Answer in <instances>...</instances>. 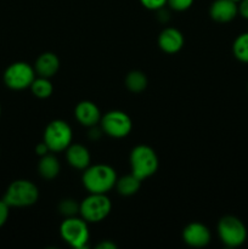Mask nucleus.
Segmentation results:
<instances>
[{"label": "nucleus", "instance_id": "obj_1", "mask_svg": "<svg viewBox=\"0 0 248 249\" xmlns=\"http://www.w3.org/2000/svg\"><path fill=\"white\" fill-rule=\"evenodd\" d=\"M116 170L107 164L88 167L83 174V185L90 194H107L116 186Z\"/></svg>", "mask_w": 248, "mask_h": 249}, {"label": "nucleus", "instance_id": "obj_2", "mask_svg": "<svg viewBox=\"0 0 248 249\" xmlns=\"http://www.w3.org/2000/svg\"><path fill=\"white\" fill-rule=\"evenodd\" d=\"M39 198V190L35 184L29 180H15L7 187L4 195V201L10 207L23 208L33 206Z\"/></svg>", "mask_w": 248, "mask_h": 249}, {"label": "nucleus", "instance_id": "obj_3", "mask_svg": "<svg viewBox=\"0 0 248 249\" xmlns=\"http://www.w3.org/2000/svg\"><path fill=\"white\" fill-rule=\"evenodd\" d=\"M131 174L140 180H145L155 174L158 169V157L150 146L139 145L130 152Z\"/></svg>", "mask_w": 248, "mask_h": 249}, {"label": "nucleus", "instance_id": "obj_4", "mask_svg": "<svg viewBox=\"0 0 248 249\" xmlns=\"http://www.w3.org/2000/svg\"><path fill=\"white\" fill-rule=\"evenodd\" d=\"M218 235L221 242L229 248L241 247L247 240V228L242 220L233 215H225L218 223Z\"/></svg>", "mask_w": 248, "mask_h": 249}, {"label": "nucleus", "instance_id": "obj_5", "mask_svg": "<svg viewBox=\"0 0 248 249\" xmlns=\"http://www.w3.org/2000/svg\"><path fill=\"white\" fill-rule=\"evenodd\" d=\"M112 203L106 194H90L80 202L79 213L87 223H100L107 218Z\"/></svg>", "mask_w": 248, "mask_h": 249}, {"label": "nucleus", "instance_id": "obj_6", "mask_svg": "<svg viewBox=\"0 0 248 249\" xmlns=\"http://www.w3.org/2000/svg\"><path fill=\"white\" fill-rule=\"evenodd\" d=\"M61 237L65 242H67L71 247L83 249L88 247L89 242V229L88 224L84 219L77 218V216H71L66 218L60 228Z\"/></svg>", "mask_w": 248, "mask_h": 249}, {"label": "nucleus", "instance_id": "obj_7", "mask_svg": "<svg viewBox=\"0 0 248 249\" xmlns=\"http://www.w3.org/2000/svg\"><path fill=\"white\" fill-rule=\"evenodd\" d=\"M72 129L65 121L56 119L46 125L43 141L51 152L65 151L72 143Z\"/></svg>", "mask_w": 248, "mask_h": 249}, {"label": "nucleus", "instance_id": "obj_8", "mask_svg": "<svg viewBox=\"0 0 248 249\" xmlns=\"http://www.w3.org/2000/svg\"><path fill=\"white\" fill-rule=\"evenodd\" d=\"M4 83L7 88L12 90H23L31 88V84L35 79L34 67L27 62H14L5 70Z\"/></svg>", "mask_w": 248, "mask_h": 249}, {"label": "nucleus", "instance_id": "obj_9", "mask_svg": "<svg viewBox=\"0 0 248 249\" xmlns=\"http://www.w3.org/2000/svg\"><path fill=\"white\" fill-rule=\"evenodd\" d=\"M100 122H101L102 131L116 139L125 138L133 128L130 117L123 111L107 112Z\"/></svg>", "mask_w": 248, "mask_h": 249}, {"label": "nucleus", "instance_id": "obj_10", "mask_svg": "<svg viewBox=\"0 0 248 249\" xmlns=\"http://www.w3.org/2000/svg\"><path fill=\"white\" fill-rule=\"evenodd\" d=\"M182 238L190 247L203 248L211 242V232L203 224L191 223L182 231Z\"/></svg>", "mask_w": 248, "mask_h": 249}, {"label": "nucleus", "instance_id": "obj_11", "mask_svg": "<svg viewBox=\"0 0 248 249\" xmlns=\"http://www.w3.org/2000/svg\"><path fill=\"white\" fill-rule=\"evenodd\" d=\"M212 18L219 23H228L238 15L237 1L233 0H214L209 9Z\"/></svg>", "mask_w": 248, "mask_h": 249}, {"label": "nucleus", "instance_id": "obj_12", "mask_svg": "<svg viewBox=\"0 0 248 249\" xmlns=\"http://www.w3.org/2000/svg\"><path fill=\"white\" fill-rule=\"evenodd\" d=\"M158 45L164 53H177L184 46V36L177 28H165L158 36Z\"/></svg>", "mask_w": 248, "mask_h": 249}, {"label": "nucleus", "instance_id": "obj_13", "mask_svg": "<svg viewBox=\"0 0 248 249\" xmlns=\"http://www.w3.org/2000/svg\"><path fill=\"white\" fill-rule=\"evenodd\" d=\"M74 116L82 125L88 126V128L96 125L101 121V113H100L99 107L91 101L79 102L75 106Z\"/></svg>", "mask_w": 248, "mask_h": 249}, {"label": "nucleus", "instance_id": "obj_14", "mask_svg": "<svg viewBox=\"0 0 248 249\" xmlns=\"http://www.w3.org/2000/svg\"><path fill=\"white\" fill-rule=\"evenodd\" d=\"M66 158L70 165L75 169H87L91 160L89 150L80 143H71L66 148Z\"/></svg>", "mask_w": 248, "mask_h": 249}, {"label": "nucleus", "instance_id": "obj_15", "mask_svg": "<svg viewBox=\"0 0 248 249\" xmlns=\"http://www.w3.org/2000/svg\"><path fill=\"white\" fill-rule=\"evenodd\" d=\"M60 68V60L53 53H44L36 58L34 71L39 77L51 78L57 73Z\"/></svg>", "mask_w": 248, "mask_h": 249}, {"label": "nucleus", "instance_id": "obj_16", "mask_svg": "<svg viewBox=\"0 0 248 249\" xmlns=\"http://www.w3.org/2000/svg\"><path fill=\"white\" fill-rule=\"evenodd\" d=\"M60 162H58L55 156L51 155V153H46V155L41 156L38 164L39 174H40L41 178L46 180L55 179L58 173H60Z\"/></svg>", "mask_w": 248, "mask_h": 249}, {"label": "nucleus", "instance_id": "obj_17", "mask_svg": "<svg viewBox=\"0 0 248 249\" xmlns=\"http://www.w3.org/2000/svg\"><path fill=\"white\" fill-rule=\"evenodd\" d=\"M141 181H142V180H140L134 174L125 175V177L121 178V179H117V191H118V194L122 195V196H133V195H135L136 192L139 191V189H140Z\"/></svg>", "mask_w": 248, "mask_h": 249}, {"label": "nucleus", "instance_id": "obj_18", "mask_svg": "<svg viewBox=\"0 0 248 249\" xmlns=\"http://www.w3.org/2000/svg\"><path fill=\"white\" fill-rule=\"evenodd\" d=\"M147 77L141 71H131L125 77V87L131 92H141L147 87Z\"/></svg>", "mask_w": 248, "mask_h": 249}, {"label": "nucleus", "instance_id": "obj_19", "mask_svg": "<svg viewBox=\"0 0 248 249\" xmlns=\"http://www.w3.org/2000/svg\"><path fill=\"white\" fill-rule=\"evenodd\" d=\"M31 90L34 96H36L38 99H46V97L51 96L53 87L50 82V78L38 77L31 84Z\"/></svg>", "mask_w": 248, "mask_h": 249}, {"label": "nucleus", "instance_id": "obj_20", "mask_svg": "<svg viewBox=\"0 0 248 249\" xmlns=\"http://www.w3.org/2000/svg\"><path fill=\"white\" fill-rule=\"evenodd\" d=\"M233 56L243 63H248V32L240 34L232 44Z\"/></svg>", "mask_w": 248, "mask_h": 249}, {"label": "nucleus", "instance_id": "obj_21", "mask_svg": "<svg viewBox=\"0 0 248 249\" xmlns=\"http://www.w3.org/2000/svg\"><path fill=\"white\" fill-rule=\"evenodd\" d=\"M80 203H77L74 199L66 198L62 199L58 204V211L66 218H71V216H75L77 213H79Z\"/></svg>", "mask_w": 248, "mask_h": 249}, {"label": "nucleus", "instance_id": "obj_22", "mask_svg": "<svg viewBox=\"0 0 248 249\" xmlns=\"http://www.w3.org/2000/svg\"><path fill=\"white\" fill-rule=\"evenodd\" d=\"M175 11H185L194 4V0H168L167 2Z\"/></svg>", "mask_w": 248, "mask_h": 249}, {"label": "nucleus", "instance_id": "obj_23", "mask_svg": "<svg viewBox=\"0 0 248 249\" xmlns=\"http://www.w3.org/2000/svg\"><path fill=\"white\" fill-rule=\"evenodd\" d=\"M140 2L142 4V6L146 7V9L157 11V10L163 9V6L167 4L168 0H140Z\"/></svg>", "mask_w": 248, "mask_h": 249}, {"label": "nucleus", "instance_id": "obj_24", "mask_svg": "<svg viewBox=\"0 0 248 249\" xmlns=\"http://www.w3.org/2000/svg\"><path fill=\"white\" fill-rule=\"evenodd\" d=\"M9 213L10 206L4 201V199H1V201H0V228H2V226L5 225V223L7 221V219H9Z\"/></svg>", "mask_w": 248, "mask_h": 249}, {"label": "nucleus", "instance_id": "obj_25", "mask_svg": "<svg viewBox=\"0 0 248 249\" xmlns=\"http://www.w3.org/2000/svg\"><path fill=\"white\" fill-rule=\"evenodd\" d=\"M238 2V14L245 19H248V0H240Z\"/></svg>", "mask_w": 248, "mask_h": 249}, {"label": "nucleus", "instance_id": "obj_26", "mask_svg": "<svg viewBox=\"0 0 248 249\" xmlns=\"http://www.w3.org/2000/svg\"><path fill=\"white\" fill-rule=\"evenodd\" d=\"M35 152H36V155L40 156V157H41V156H44V155H46V153L50 152V150H49V147L46 146V143L43 141V142H40V143H38V145H36Z\"/></svg>", "mask_w": 248, "mask_h": 249}, {"label": "nucleus", "instance_id": "obj_27", "mask_svg": "<svg viewBox=\"0 0 248 249\" xmlns=\"http://www.w3.org/2000/svg\"><path fill=\"white\" fill-rule=\"evenodd\" d=\"M96 248L99 249H116L117 246L114 245L113 242H109V241H106V242H101L96 246Z\"/></svg>", "mask_w": 248, "mask_h": 249}, {"label": "nucleus", "instance_id": "obj_28", "mask_svg": "<svg viewBox=\"0 0 248 249\" xmlns=\"http://www.w3.org/2000/svg\"><path fill=\"white\" fill-rule=\"evenodd\" d=\"M233 1H237L238 2V1H240V0H233Z\"/></svg>", "mask_w": 248, "mask_h": 249}, {"label": "nucleus", "instance_id": "obj_29", "mask_svg": "<svg viewBox=\"0 0 248 249\" xmlns=\"http://www.w3.org/2000/svg\"><path fill=\"white\" fill-rule=\"evenodd\" d=\"M0 114H1V108H0Z\"/></svg>", "mask_w": 248, "mask_h": 249}]
</instances>
